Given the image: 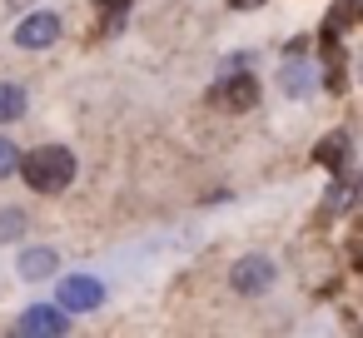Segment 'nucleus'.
Returning a JSON list of instances; mask_svg holds the SVG:
<instances>
[{
	"label": "nucleus",
	"instance_id": "obj_1",
	"mask_svg": "<svg viewBox=\"0 0 363 338\" xmlns=\"http://www.w3.org/2000/svg\"><path fill=\"white\" fill-rule=\"evenodd\" d=\"M35 194H60V189H70V179H75V154L65 150V145H40V150H30V154H21V169H16Z\"/></svg>",
	"mask_w": 363,
	"mask_h": 338
},
{
	"label": "nucleus",
	"instance_id": "obj_2",
	"mask_svg": "<svg viewBox=\"0 0 363 338\" xmlns=\"http://www.w3.org/2000/svg\"><path fill=\"white\" fill-rule=\"evenodd\" d=\"M229 283H234V293L259 298V293H269V288L279 283V269H274L269 254H244V259L229 269Z\"/></svg>",
	"mask_w": 363,
	"mask_h": 338
},
{
	"label": "nucleus",
	"instance_id": "obj_3",
	"mask_svg": "<svg viewBox=\"0 0 363 338\" xmlns=\"http://www.w3.org/2000/svg\"><path fill=\"white\" fill-rule=\"evenodd\" d=\"M16 333L21 338H60V333H70V313L55 303H30L21 318H16Z\"/></svg>",
	"mask_w": 363,
	"mask_h": 338
},
{
	"label": "nucleus",
	"instance_id": "obj_4",
	"mask_svg": "<svg viewBox=\"0 0 363 338\" xmlns=\"http://www.w3.org/2000/svg\"><path fill=\"white\" fill-rule=\"evenodd\" d=\"M65 313H90V308H100L105 303V283L100 278H90V274H70V278H60V298H55Z\"/></svg>",
	"mask_w": 363,
	"mask_h": 338
},
{
	"label": "nucleus",
	"instance_id": "obj_5",
	"mask_svg": "<svg viewBox=\"0 0 363 338\" xmlns=\"http://www.w3.org/2000/svg\"><path fill=\"white\" fill-rule=\"evenodd\" d=\"M55 35H60V16L55 11H35V16H26L16 26V45L21 50H45V45H55Z\"/></svg>",
	"mask_w": 363,
	"mask_h": 338
},
{
	"label": "nucleus",
	"instance_id": "obj_6",
	"mask_svg": "<svg viewBox=\"0 0 363 338\" xmlns=\"http://www.w3.org/2000/svg\"><path fill=\"white\" fill-rule=\"evenodd\" d=\"M209 100L224 105V110H254L259 105V80L254 75H229V80H219L209 90Z\"/></svg>",
	"mask_w": 363,
	"mask_h": 338
},
{
	"label": "nucleus",
	"instance_id": "obj_7",
	"mask_svg": "<svg viewBox=\"0 0 363 338\" xmlns=\"http://www.w3.org/2000/svg\"><path fill=\"white\" fill-rule=\"evenodd\" d=\"M55 269H60L55 249H26L21 254V278H50Z\"/></svg>",
	"mask_w": 363,
	"mask_h": 338
},
{
	"label": "nucleus",
	"instance_id": "obj_8",
	"mask_svg": "<svg viewBox=\"0 0 363 338\" xmlns=\"http://www.w3.org/2000/svg\"><path fill=\"white\" fill-rule=\"evenodd\" d=\"M21 115H26V85L0 80V125H16Z\"/></svg>",
	"mask_w": 363,
	"mask_h": 338
},
{
	"label": "nucleus",
	"instance_id": "obj_9",
	"mask_svg": "<svg viewBox=\"0 0 363 338\" xmlns=\"http://www.w3.org/2000/svg\"><path fill=\"white\" fill-rule=\"evenodd\" d=\"M343 150H348V135H343V130H333V135H323V140H318V164H328V169H338V164H343Z\"/></svg>",
	"mask_w": 363,
	"mask_h": 338
},
{
	"label": "nucleus",
	"instance_id": "obj_10",
	"mask_svg": "<svg viewBox=\"0 0 363 338\" xmlns=\"http://www.w3.org/2000/svg\"><path fill=\"white\" fill-rule=\"evenodd\" d=\"M26 234V214L21 209H0V244H11Z\"/></svg>",
	"mask_w": 363,
	"mask_h": 338
},
{
	"label": "nucleus",
	"instance_id": "obj_11",
	"mask_svg": "<svg viewBox=\"0 0 363 338\" xmlns=\"http://www.w3.org/2000/svg\"><path fill=\"white\" fill-rule=\"evenodd\" d=\"M16 169H21V150H16L6 135H0V179H11Z\"/></svg>",
	"mask_w": 363,
	"mask_h": 338
},
{
	"label": "nucleus",
	"instance_id": "obj_12",
	"mask_svg": "<svg viewBox=\"0 0 363 338\" xmlns=\"http://www.w3.org/2000/svg\"><path fill=\"white\" fill-rule=\"evenodd\" d=\"M308 65H294V70H284V90H294V95H303L308 90V75H303Z\"/></svg>",
	"mask_w": 363,
	"mask_h": 338
},
{
	"label": "nucleus",
	"instance_id": "obj_13",
	"mask_svg": "<svg viewBox=\"0 0 363 338\" xmlns=\"http://www.w3.org/2000/svg\"><path fill=\"white\" fill-rule=\"evenodd\" d=\"M229 6H234V11H244V6H264V0H229Z\"/></svg>",
	"mask_w": 363,
	"mask_h": 338
},
{
	"label": "nucleus",
	"instance_id": "obj_14",
	"mask_svg": "<svg viewBox=\"0 0 363 338\" xmlns=\"http://www.w3.org/2000/svg\"><path fill=\"white\" fill-rule=\"evenodd\" d=\"M11 6H26V0H11Z\"/></svg>",
	"mask_w": 363,
	"mask_h": 338
}]
</instances>
